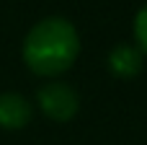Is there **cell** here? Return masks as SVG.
Instances as JSON below:
<instances>
[{
    "instance_id": "1",
    "label": "cell",
    "mask_w": 147,
    "mask_h": 145,
    "mask_svg": "<svg viewBox=\"0 0 147 145\" xmlns=\"http://www.w3.org/2000/svg\"><path fill=\"white\" fill-rule=\"evenodd\" d=\"M80 54V36L67 18L52 16L31 26L23 39V62L34 75L57 78L75 65Z\"/></svg>"
},
{
    "instance_id": "2",
    "label": "cell",
    "mask_w": 147,
    "mask_h": 145,
    "mask_svg": "<svg viewBox=\"0 0 147 145\" xmlns=\"http://www.w3.org/2000/svg\"><path fill=\"white\" fill-rule=\"evenodd\" d=\"M36 104L52 122H70L80 109V96L75 93L72 86L54 80V83H44L39 88Z\"/></svg>"
},
{
    "instance_id": "3",
    "label": "cell",
    "mask_w": 147,
    "mask_h": 145,
    "mask_svg": "<svg viewBox=\"0 0 147 145\" xmlns=\"http://www.w3.org/2000/svg\"><path fill=\"white\" fill-rule=\"evenodd\" d=\"M34 109L21 93H0V127L3 130H21L31 122Z\"/></svg>"
},
{
    "instance_id": "4",
    "label": "cell",
    "mask_w": 147,
    "mask_h": 145,
    "mask_svg": "<svg viewBox=\"0 0 147 145\" xmlns=\"http://www.w3.org/2000/svg\"><path fill=\"white\" fill-rule=\"evenodd\" d=\"M142 65H145V54L140 52V47L132 44H119L109 54V70L116 78H134L142 73Z\"/></svg>"
},
{
    "instance_id": "5",
    "label": "cell",
    "mask_w": 147,
    "mask_h": 145,
    "mask_svg": "<svg viewBox=\"0 0 147 145\" xmlns=\"http://www.w3.org/2000/svg\"><path fill=\"white\" fill-rule=\"evenodd\" d=\"M134 39H137L140 52L147 54V5L140 8V13H137V18H134Z\"/></svg>"
}]
</instances>
